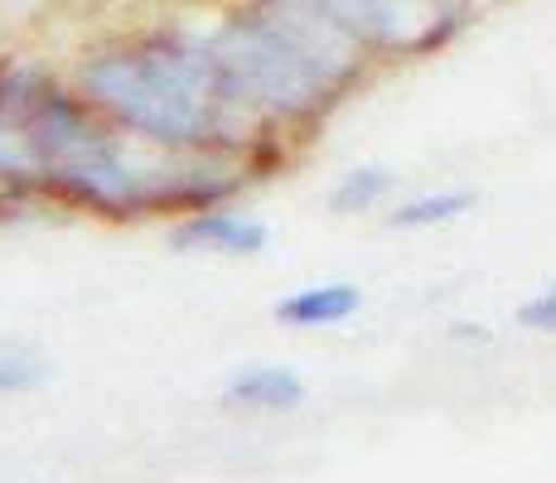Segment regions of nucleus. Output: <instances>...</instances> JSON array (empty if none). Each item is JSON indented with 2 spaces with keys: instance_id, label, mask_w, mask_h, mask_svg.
<instances>
[{
  "instance_id": "nucleus-1",
  "label": "nucleus",
  "mask_w": 556,
  "mask_h": 483,
  "mask_svg": "<svg viewBox=\"0 0 556 483\" xmlns=\"http://www.w3.org/2000/svg\"><path fill=\"white\" fill-rule=\"evenodd\" d=\"M0 169L73 189L102 208H131L146 199V175L126 160L122 141L98 131L59 97L20 102L10 116H0Z\"/></svg>"
},
{
  "instance_id": "nucleus-2",
  "label": "nucleus",
  "mask_w": 556,
  "mask_h": 483,
  "mask_svg": "<svg viewBox=\"0 0 556 483\" xmlns=\"http://www.w3.org/2000/svg\"><path fill=\"white\" fill-rule=\"evenodd\" d=\"M92 97L126 126L165 145L213 141L223 126V82L189 53H136L106 59L88 73Z\"/></svg>"
},
{
  "instance_id": "nucleus-3",
  "label": "nucleus",
  "mask_w": 556,
  "mask_h": 483,
  "mask_svg": "<svg viewBox=\"0 0 556 483\" xmlns=\"http://www.w3.org/2000/svg\"><path fill=\"white\" fill-rule=\"evenodd\" d=\"M363 309V290L349 281H329V285H305L291 290V295L276 305V319L291 329H329V325H344Z\"/></svg>"
},
{
  "instance_id": "nucleus-4",
  "label": "nucleus",
  "mask_w": 556,
  "mask_h": 483,
  "mask_svg": "<svg viewBox=\"0 0 556 483\" xmlns=\"http://www.w3.org/2000/svg\"><path fill=\"white\" fill-rule=\"evenodd\" d=\"M266 238L271 232L262 228V223H252L248 213H232V208H208L199 213V218H189L185 228L175 232L179 246H208V252H228V256H252L262 252Z\"/></svg>"
},
{
  "instance_id": "nucleus-5",
  "label": "nucleus",
  "mask_w": 556,
  "mask_h": 483,
  "mask_svg": "<svg viewBox=\"0 0 556 483\" xmlns=\"http://www.w3.org/2000/svg\"><path fill=\"white\" fill-rule=\"evenodd\" d=\"M232 396L262 411H295L305 402V382L291 368H248L232 378Z\"/></svg>"
},
{
  "instance_id": "nucleus-6",
  "label": "nucleus",
  "mask_w": 556,
  "mask_h": 483,
  "mask_svg": "<svg viewBox=\"0 0 556 483\" xmlns=\"http://www.w3.org/2000/svg\"><path fill=\"white\" fill-rule=\"evenodd\" d=\"M475 208V193L469 189H435V193H421V199L402 203L392 213V228H445L455 223L459 213Z\"/></svg>"
},
{
  "instance_id": "nucleus-7",
  "label": "nucleus",
  "mask_w": 556,
  "mask_h": 483,
  "mask_svg": "<svg viewBox=\"0 0 556 483\" xmlns=\"http://www.w3.org/2000/svg\"><path fill=\"white\" fill-rule=\"evenodd\" d=\"M392 189H397V175H388V169H354V175L334 189V208L368 213V208H378V199H388Z\"/></svg>"
},
{
  "instance_id": "nucleus-8",
  "label": "nucleus",
  "mask_w": 556,
  "mask_h": 483,
  "mask_svg": "<svg viewBox=\"0 0 556 483\" xmlns=\"http://www.w3.org/2000/svg\"><path fill=\"white\" fill-rule=\"evenodd\" d=\"M49 378V368L25 348V343H10L0 339V396L5 392H29Z\"/></svg>"
},
{
  "instance_id": "nucleus-9",
  "label": "nucleus",
  "mask_w": 556,
  "mask_h": 483,
  "mask_svg": "<svg viewBox=\"0 0 556 483\" xmlns=\"http://www.w3.org/2000/svg\"><path fill=\"white\" fill-rule=\"evenodd\" d=\"M518 325L532 329V334H556V281H547L532 300H522Z\"/></svg>"
}]
</instances>
